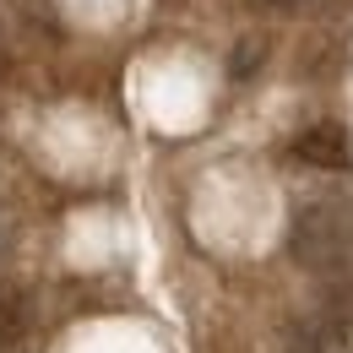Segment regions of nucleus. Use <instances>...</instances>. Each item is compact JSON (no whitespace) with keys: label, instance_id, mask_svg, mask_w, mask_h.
<instances>
[{"label":"nucleus","instance_id":"obj_1","mask_svg":"<svg viewBox=\"0 0 353 353\" xmlns=\"http://www.w3.org/2000/svg\"><path fill=\"white\" fill-rule=\"evenodd\" d=\"M288 250L305 272H343L353 250V218L337 201H305L288 223Z\"/></svg>","mask_w":353,"mask_h":353},{"label":"nucleus","instance_id":"obj_2","mask_svg":"<svg viewBox=\"0 0 353 353\" xmlns=\"http://www.w3.org/2000/svg\"><path fill=\"white\" fill-rule=\"evenodd\" d=\"M294 158L310 163V169H348L353 163V147H348V131L337 120H315L294 136Z\"/></svg>","mask_w":353,"mask_h":353},{"label":"nucleus","instance_id":"obj_3","mask_svg":"<svg viewBox=\"0 0 353 353\" xmlns=\"http://www.w3.org/2000/svg\"><path fill=\"white\" fill-rule=\"evenodd\" d=\"M261 60H266V39H261V33H250V39H239L234 54H228V77H234V82H245V77H256V71H261Z\"/></svg>","mask_w":353,"mask_h":353},{"label":"nucleus","instance_id":"obj_4","mask_svg":"<svg viewBox=\"0 0 353 353\" xmlns=\"http://www.w3.org/2000/svg\"><path fill=\"white\" fill-rule=\"evenodd\" d=\"M22 332H28V299L6 288V294H0V348H11Z\"/></svg>","mask_w":353,"mask_h":353},{"label":"nucleus","instance_id":"obj_5","mask_svg":"<svg viewBox=\"0 0 353 353\" xmlns=\"http://www.w3.org/2000/svg\"><path fill=\"white\" fill-rule=\"evenodd\" d=\"M283 353H332V348H326L321 332H310L305 321H288L283 326Z\"/></svg>","mask_w":353,"mask_h":353},{"label":"nucleus","instance_id":"obj_6","mask_svg":"<svg viewBox=\"0 0 353 353\" xmlns=\"http://www.w3.org/2000/svg\"><path fill=\"white\" fill-rule=\"evenodd\" d=\"M250 11H261V17H299L310 0H245Z\"/></svg>","mask_w":353,"mask_h":353},{"label":"nucleus","instance_id":"obj_7","mask_svg":"<svg viewBox=\"0 0 353 353\" xmlns=\"http://www.w3.org/2000/svg\"><path fill=\"white\" fill-rule=\"evenodd\" d=\"M6 256H11V218L0 212V266H6Z\"/></svg>","mask_w":353,"mask_h":353},{"label":"nucleus","instance_id":"obj_8","mask_svg":"<svg viewBox=\"0 0 353 353\" xmlns=\"http://www.w3.org/2000/svg\"><path fill=\"white\" fill-rule=\"evenodd\" d=\"M0 71H6V49H0Z\"/></svg>","mask_w":353,"mask_h":353}]
</instances>
